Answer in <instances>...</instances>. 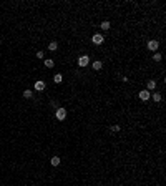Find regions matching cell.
<instances>
[{"label":"cell","instance_id":"6da1fadb","mask_svg":"<svg viewBox=\"0 0 166 186\" xmlns=\"http://www.w3.org/2000/svg\"><path fill=\"white\" fill-rule=\"evenodd\" d=\"M55 116H57V120L63 121V120L67 118V110H65L63 107H62V108H58V110H57V113H55Z\"/></svg>","mask_w":166,"mask_h":186},{"label":"cell","instance_id":"7a4b0ae2","mask_svg":"<svg viewBox=\"0 0 166 186\" xmlns=\"http://www.w3.org/2000/svg\"><path fill=\"white\" fill-rule=\"evenodd\" d=\"M158 47H159V42H158V40H150V42H148V48H150L151 51H156V50H158Z\"/></svg>","mask_w":166,"mask_h":186},{"label":"cell","instance_id":"3957f363","mask_svg":"<svg viewBox=\"0 0 166 186\" xmlns=\"http://www.w3.org/2000/svg\"><path fill=\"white\" fill-rule=\"evenodd\" d=\"M91 42L95 45H101L103 42H105V38H103V35H100V33H96V35H93V38H91Z\"/></svg>","mask_w":166,"mask_h":186},{"label":"cell","instance_id":"277c9868","mask_svg":"<svg viewBox=\"0 0 166 186\" xmlns=\"http://www.w3.org/2000/svg\"><path fill=\"white\" fill-rule=\"evenodd\" d=\"M90 63V58H88L87 55H83L78 58V67H87V65Z\"/></svg>","mask_w":166,"mask_h":186},{"label":"cell","instance_id":"5b68a950","mask_svg":"<svg viewBox=\"0 0 166 186\" xmlns=\"http://www.w3.org/2000/svg\"><path fill=\"white\" fill-rule=\"evenodd\" d=\"M35 90H37V91H43V90H45V82H42V80H37V82H35Z\"/></svg>","mask_w":166,"mask_h":186},{"label":"cell","instance_id":"8992f818","mask_svg":"<svg viewBox=\"0 0 166 186\" xmlns=\"http://www.w3.org/2000/svg\"><path fill=\"white\" fill-rule=\"evenodd\" d=\"M140 98H141L143 100V101H146V100L148 98H150V96H151V93H150V91H148V90H143V91H140Z\"/></svg>","mask_w":166,"mask_h":186},{"label":"cell","instance_id":"52a82bcc","mask_svg":"<svg viewBox=\"0 0 166 186\" xmlns=\"http://www.w3.org/2000/svg\"><path fill=\"white\" fill-rule=\"evenodd\" d=\"M91 68H93V70H96V71H98V70H101V68H103V63H101V62H100V60H96V62H93V65H91Z\"/></svg>","mask_w":166,"mask_h":186},{"label":"cell","instance_id":"ba28073f","mask_svg":"<svg viewBox=\"0 0 166 186\" xmlns=\"http://www.w3.org/2000/svg\"><path fill=\"white\" fill-rule=\"evenodd\" d=\"M50 165H51V166H58V165H60V158H58V156H53V158L50 160Z\"/></svg>","mask_w":166,"mask_h":186},{"label":"cell","instance_id":"9c48e42d","mask_svg":"<svg viewBox=\"0 0 166 186\" xmlns=\"http://www.w3.org/2000/svg\"><path fill=\"white\" fill-rule=\"evenodd\" d=\"M154 88H156V82H154V80H150V82H148V91L154 90Z\"/></svg>","mask_w":166,"mask_h":186},{"label":"cell","instance_id":"30bf717a","mask_svg":"<svg viewBox=\"0 0 166 186\" xmlns=\"http://www.w3.org/2000/svg\"><path fill=\"white\" fill-rule=\"evenodd\" d=\"M53 82H55V83H62V82H63V76L60 75V73H57L55 78H53Z\"/></svg>","mask_w":166,"mask_h":186},{"label":"cell","instance_id":"8fae6325","mask_svg":"<svg viewBox=\"0 0 166 186\" xmlns=\"http://www.w3.org/2000/svg\"><path fill=\"white\" fill-rule=\"evenodd\" d=\"M48 48H50L51 51L57 50V48H58V43H57V42H50V43H48Z\"/></svg>","mask_w":166,"mask_h":186},{"label":"cell","instance_id":"7c38bea8","mask_svg":"<svg viewBox=\"0 0 166 186\" xmlns=\"http://www.w3.org/2000/svg\"><path fill=\"white\" fill-rule=\"evenodd\" d=\"M161 98H163V96L159 95V93H153V100H154L156 103H158V101H161Z\"/></svg>","mask_w":166,"mask_h":186},{"label":"cell","instance_id":"4fadbf2b","mask_svg":"<svg viewBox=\"0 0 166 186\" xmlns=\"http://www.w3.org/2000/svg\"><path fill=\"white\" fill-rule=\"evenodd\" d=\"M45 67H48V68H51V67H53V60H50V58H47V60H45Z\"/></svg>","mask_w":166,"mask_h":186},{"label":"cell","instance_id":"5bb4252c","mask_svg":"<svg viewBox=\"0 0 166 186\" xmlns=\"http://www.w3.org/2000/svg\"><path fill=\"white\" fill-rule=\"evenodd\" d=\"M23 96H25V98H32V96H33V93H32L30 90H25V91H23Z\"/></svg>","mask_w":166,"mask_h":186},{"label":"cell","instance_id":"9a60e30c","mask_svg":"<svg viewBox=\"0 0 166 186\" xmlns=\"http://www.w3.org/2000/svg\"><path fill=\"white\" fill-rule=\"evenodd\" d=\"M101 28H103V30H108V28H110V22H103Z\"/></svg>","mask_w":166,"mask_h":186},{"label":"cell","instance_id":"2e32d148","mask_svg":"<svg viewBox=\"0 0 166 186\" xmlns=\"http://www.w3.org/2000/svg\"><path fill=\"white\" fill-rule=\"evenodd\" d=\"M153 60H154V62H159V60H161V53H154Z\"/></svg>","mask_w":166,"mask_h":186},{"label":"cell","instance_id":"e0dca14e","mask_svg":"<svg viewBox=\"0 0 166 186\" xmlns=\"http://www.w3.org/2000/svg\"><path fill=\"white\" fill-rule=\"evenodd\" d=\"M37 58H43V51H37Z\"/></svg>","mask_w":166,"mask_h":186},{"label":"cell","instance_id":"ac0fdd59","mask_svg":"<svg viewBox=\"0 0 166 186\" xmlns=\"http://www.w3.org/2000/svg\"><path fill=\"white\" fill-rule=\"evenodd\" d=\"M111 130H113V131H120V126H118V125H113V126H111Z\"/></svg>","mask_w":166,"mask_h":186}]
</instances>
